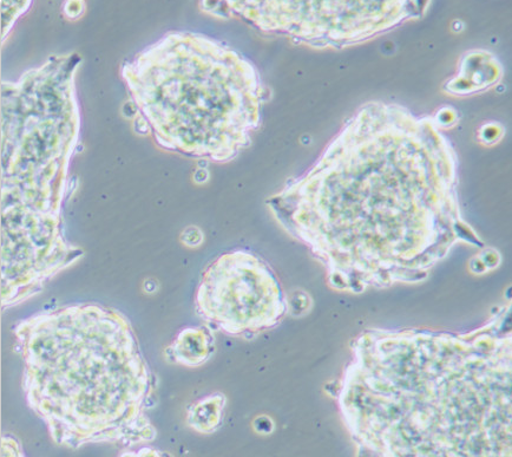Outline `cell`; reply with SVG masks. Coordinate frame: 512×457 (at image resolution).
<instances>
[{
	"mask_svg": "<svg viewBox=\"0 0 512 457\" xmlns=\"http://www.w3.org/2000/svg\"><path fill=\"white\" fill-rule=\"evenodd\" d=\"M84 8V2H67L64 4V13L68 18L76 19L82 16Z\"/></svg>",
	"mask_w": 512,
	"mask_h": 457,
	"instance_id": "cell-14",
	"label": "cell"
},
{
	"mask_svg": "<svg viewBox=\"0 0 512 457\" xmlns=\"http://www.w3.org/2000/svg\"><path fill=\"white\" fill-rule=\"evenodd\" d=\"M196 311L212 328L249 337L274 328L287 304L274 273L255 254H223L203 274L195 297Z\"/></svg>",
	"mask_w": 512,
	"mask_h": 457,
	"instance_id": "cell-6",
	"label": "cell"
},
{
	"mask_svg": "<svg viewBox=\"0 0 512 457\" xmlns=\"http://www.w3.org/2000/svg\"><path fill=\"white\" fill-rule=\"evenodd\" d=\"M29 406L59 445L152 442L155 380L126 317L96 305L28 319L16 331Z\"/></svg>",
	"mask_w": 512,
	"mask_h": 457,
	"instance_id": "cell-2",
	"label": "cell"
},
{
	"mask_svg": "<svg viewBox=\"0 0 512 457\" xmlns=\"http://www.w3.org/2000/svg\"><path fill=\"white\" fill-rule=\"evenodd\" d=\"M502 77V64L492 52L470 50L462 56L456 76L446 82L444 91L458 97L471 96L495 87Z\"/></svg>",
	"mask_w": 512,
	"mask_h": 457,
	"instance_id": "cell-7",
	"label": "cell"
},
{
	"mask_svg": "<svg viewBox=\"0 0 512 457\" xmlns=\"http://www.w3.org/2000/svg\"><path fill=\"white\" fill-rule=\"evenodd\" d=\"M505 129L500 122L489 121L482 124L477 132V139L483 146H495L503 139Z\"/></svg>",
	"mask_w": 512,
	"mask_h": 457,
	"instance_id": "cell-10",
	"label": "cell"
},
{
	"mask_svg": "<svg viewBox=\"0 0 512 457\" xmlns=\"http://www.w3.org/2000/svg\"><path fill=\"white\" fill-rule=\"evenodd\" d=\"M458 156L432 117L361 106L305 174L268 200L340 290L360 292L428 265L458 240L479 245L458 206Z\"/></svg>",
	"mask_w": 512,
	"mask_h": 457,
	"instance_id": "cell-1",
	"label": "cell"
},
{
	"mask_svg": "<svg viewBox=\"0 0 512 457\" xmlns=\"http://www.w3.org/2000/svg\"><path fill=\"white\" fill-rule=\"evenodd\" d=\"M181 239L187 246L195 247L202 243L203 234L199 228L190 227L187 228L185 232H183Z\"/></svg>",
	"mask_w": 512,
	"mask_h": 457,
	"instance_id": "cell-13",
	"label": "cell"
},
{
	"mask_svg": "<svg viewBox=\"0 0 512 457\" xmlns=\"http://www.w3.org/2000/svg\"><path fill=\"white\" fill-rule=\"evenodd\" d=\"M76 52L2 83L3 285L41 286L83 252L64 238L62 206L80 145Z\"/></svg>",
	"mask_w": 512,
	"mask_h": 457,
	"instance_id": "cell-3",
	"label": "cell"
},
{
	"mask_svg": "<svg viewBox=\"0 0 512 457\" xmlns=\"http://www.w3.org/2000/svg\"><path fill=\"white\" fill-rule=\"evenodd\" d=\"M432 120L439 129H449L456 126L459 115L456 109L451 106H445L438 110L435 116L432 117Z\"/></svg>",
	"mask_w": 512,
	"mask_h": 457,
	"instance_id": "cell-12",
	"label": "cell"
},
{
	"mask_svg": "<svg viewBox=\"0 0 512 457\" xmlns=\"http://www.w3.org/2000/svg\"><path fill=\"white\" fill-rule=\"evenodd\" d=\"M121 76L157 145L215 162L251 146L269 99L247 57L198 32H168L123 63Z\"/></svg>",
	"mask_w": 512,
	"mask_h": 457,
	"instance_id": "cell-4",
	"label": "cell"
},
{
	"mask_svg": "<svg viewBox=\"0 0 512 457\" xmlns=\"http://www.w3.org/2000/svg\"><path fill=\"white\" fill-rule=\"evenodd\" d=\"M431 2H201L208 13H225L266 34L284 35L318 49H345L412 19Z\"/></svg>",
	"mask_w": 512,
	"mask_h": 457,
	"instance_id": "cell-5",
	"label": "cell"
},
{
	"mask_svg": "<svg viewBox=\"0 0 512 457\" xmlns=\"http://www.w3.org/2000/svg\"><path fill=\"white\" fill-rule=\"evenodd\" d=\"M213 343V336L208 331L199 328L186 329L170 346L167 355L176 363L198 367L212 354Z\"/></svg>",
	"mask_w": 512,
	"mask_h": 457,
	"instance_id": "cell-8",
	"label": "cell"
},
{
	"mask_svg": "<svg viewBox=\"0 0 512 457\" xmlns=\"http://www.w3.org/2000/svg\"><path fill=\"white\" fill-rule=\"evenodd\" d=\"M226 397L214 394L205 398L189 409L188 422L201 433H212L220 427Z\"/></svg>",
	"mask_w": 512,
	"mask_h": 457,
	"instance_id": "cell-9",
	"label": "cell"
},
{
	"mask_svg": "<svg viewBox=\"0 0 512 457\" xmlns=\"http://www.w3.org/2000/svg\"><path fill=\"white\" fill-rule=\"evenodd\" d=\"M11 13L2 11L3 16V41L8 36L13 24L19 16L29 10L31 2H5Z\"/></svg>",
	"mask_w": 512,
	"mask_h": 457,
	"instance_id": "cell-11",
	"label": "cell"
}]
</instances>
